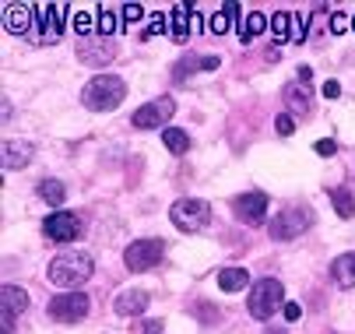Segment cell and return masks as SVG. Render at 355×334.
I'll return each instance as SVG.
<instances>
[{"label": "cell", "mask_w": 355, "mask_h": 334, "mask_svg": "<svg viewBox=\"0 0 355 334\" xmlns=\"http://www.w3.org/2000/svg\"><path fill=\"white\" fill-rule=\"evenodd\" d=\"M0 299H4V313L8 317H18L28 310V292L18 289V285H4V292H0Z\"/></svg>", "instance_id": "obj_21"}, {"label": "cell", "mask_w": 355, "mask_h": 334, "mask_svg": "<svg viewBox=\"0 0 355 334\" xmlns=\"http://www.w3.org/2000/svg\"><path fill=\"white\" fill-rule=\"evenodd\" d=\"M215 67H218V57H183L173 67V78L176 81H187V74H193V71H215Z\"/></svg>", "instance_id": "obj_19"}, {"label": "cell", "mask_w": 355, "mask_h": 334, "mask_svg": "<svg viewBox=\"0 0 355 334\" xmlns=\"http://www.w3.org/2000/svg\"><path fill=\"white\" fill-rule=\"evenodd\" d=\"M310 78H313L310 67H299L295 78H292V81L285 85V91H282V99H285V106H288L292 116H306L310 106H313V85H310Z\"/></svg>", "instance_id": "obj_8"}, {"label": "cell", "mask_w": 355, "mask_h": 334, "mask_svg": "<svg viewBox=\"0 0 355 334\" xmlns=\"http://www.w3.org/2000/svg\"><path fill=\"white\" fill-rule=\"evenodd\" d=\"M71 25H74V32H78L81 39H88V32H92V15H88L85 8H78L74 18H71Z\"/></svg>", "instance_id": "obj_29"}, {"label": "cell", "mask_w": 355, "mask_h": 334, "mask_svg": "<svg viewBox=\"0 0 355 334\" xmlns=\"http://www.w3.org/2000/svg\"><path fill=\"white\" fill-rule=\"evenodd\" d=\"M162 141H166V148H169L173 155H183V152L190 148V134L180 130V127H166V130H162Z\"/></svg>", "instance_id": "obj_26"}, {"label": "cell", "mask_w": 355, "mask_h": 334, "mask_svg": "<svg viewBox=\"0 0 355 334\" xmlns=\"http://www.w3.org/2000/svg\"><path fill=\"white\" fill-rule=\"evenodd\" d=\"M324 95H327V99H338V95H341V85H338V81H327V85H324Z\"/></svg>", "instance_id": "obj_38"}, {"label": "cell", "mask_w": 355, "mask_h": 334, "mask_svg": "<svg viewBox=\"0 0 355 334\" xmlns=\"http://www.w3.org/2000/svg\"><path fill=\"white\" fill-rule=\"evenodd\" d=\"M67 15V4H35V28L28 39L35 46H46V42H60V32H64V18Z\"/></svg>", "instance_id": "obj_6"}, {"label": "cell", "mask_w": 355, "mask_h": 334, "mask_svg": "<svg viewBox=\"0 0 355 334\" xmlns=\"http://www.w3.org/2000/svg\"><path fill=\"white\" fill-rule=\"evenodd\" d=\"M348 21H352V18H345V15H338V11H334V15H331V32H334V35H341V32L348 28Z\"/></svg>", "instance_id": "obj_33"}, {"label": "cell", "mask_w": 355, "mask_h": 334, "mask_svg": "<svg viewBox=\"0 0 355 334\" xmlns=\"http://www.w3.org/2000/svg\"><path fill=\"white\" fill-rule=\"evenodd\" d=\"M123 99H127V85H123V78H116V74H98V78H92V81L85 85V91H81V106L92 109V113H110V109H116Z\"/></svg>", "instance_id": "obj_2"}, {"label": "cell", "mask_w": 355, "mask_h": 334, "mask_svg": "<svg viewBox=\"0 0 355 334\" xmlns=\"http://www.w3.org/2000/svg\"><path fill=\"white\" fill-rule=\"evenodd\" d=\"M268 194H261V190H253V194H239L236 201H232V211H236V218L239 222H246V225H264V218H268Z\"/></svg>", "instance_id": "obj_13"}, {"label": "cell", "mask_w": 355, "mask_h": 334, "mask_svg": "<svg viewBox=\"0 0 355 334\" xmlns=\"http://www.w3.org/2000/svg\"><path fill=\"white\" fill-rule=\"evenodd\" d=\"M148 303H151V296H148L144 289H123V292L116 296L113 310H116L120 317H141V313L148 310Z\"/></svg>", "instance_id": "obj_15"}, {"label": "cell", "mask_w": 355, "mask_h": 334, "mask_svg": "<svg viewBox=\"0 0 355 334\" xmlns=\"http://www.w3.org/2000/svg\"><path fill=\"white\" fill-rule=\"evenodd\" d=\"M39 197H42L46 204L60 208V204L67 201V190H64V183H60V179H42V183H39Z\"/></svg>", "instance_id": "obj_25"}, {"label": "cell", "mask_w": 355, "mask_h": 334, "mask_svg": "<svg viewBox=\"0 0 355 334\" xmlns=\"http://www.w3.org/2000/svg\"><path fill=\"white\" fill-rule=\"evenodd\" d=\"M190 15H193V8H187V4H173V15H169V35H173L176 42H187V39H190Z\"/></svg>", "instance_id": "obj_18"}, {"label": "cell", "mask_w": 355, "mask_h": 334, "mask_svg": "<svg viewBox=\"0 0 355 334\" xmlns=\"http://www.w3.org/2000/svg\"><path fill=\"white\" fill-rule=\"evenodd\" d=\"M282 313H285V320H299V317H302V306H299V303H285Z\"/></svg>", "instance_id": "obj_35"}, {"label": "cell", "mask_w": 355, "mask_h": 334, "mask_svg": "<svg viewBox=\"0 0 355 334\" xmlns=\"http://www.w3.org/2000/svg\"><path fill=\"white\" fill-rule=\"evenodd\" d=\"M88 310H92V299L85 292H60L46 303L49 320H57V324H78L88 317Z\"/></svg>", "instance_id": "obj_7"}, {"label": "cell", "mask_w": 355, "mask_h": 334, "mask_svg": "<svg viewBox=\"0 0 355 334\" xmlns=\"http://www.w3.org/2000/svg\"><path fill=\"white\" fill-rule=\"evenodd\" d=\"M331 278H334L338 289H355V250L334 257V264H331Z\"/></svg>", "instance_id": "obj_16"}, {"label": "cell", "mask_w": 355, "mask_h": 334, "mask_svg": "<svg viewBox=\"0 0 355 334\" xmlns=\"http://www.w3.org/2000/svg\"><path fill=\"white\" fill-rule=\"evenodd\" d=\"M32 155H35V148L28 141H8L4 145V166L8 169H25L32 162Z\"/></svg>", "instance_id": "obj_17"}, {"label": "cell", "mask_w": 355, "mask_h": 334, "mask_svg": "<svg viewBox=\"0 0 355 334\" xmlns=\"http://www.w3.org/2000/svg\"><path fill=\"white\" fill-rule=\"evenodd\" d=\"M116 57V46H113V39H81L78 42V60L85 64V67H106L110 60Z\"/></svg>", "instance_id": "obj_14"}, {"label": "cell", "mask_w": 355, "mask_h": 334, "mask_svg": "<svg viewBox=\"0 0 355 334\" xmlns=\"http://www.w3.org/2000/svg\"><path fill=\"white\" fill-rule=\"evenodd\" d=\"M292 15H285V11H278L275 18H271V32H275V42H285L288 39V32H292Z\"/></svg>", "instance_id": "obj_28"}, {"label": "cell", "mask_w": 355, "mask_h": 334, "mask_svg": "<svg viewBox=\"0 0 355 334\" xmlns=\"http://www.w3.org/2000/svg\"><path fill=\"white\" fill-rule=\"evenodd\" d=\"M268 25H271V21H268L261 11H250L246 18H239V39H243V42H250L253 35H261Z\"/></svg>", "instance_id": "obj_22"}, {"label": "cell", "mask_w": 355, "mask_h": 334, "mask_svg": "<svg viewBox=\"0 0 355 334\" xmlns=\"http://www.w3.org/2000/svg\"><path fill=\"white\" fill-rule=\"evenodd\" d=\"M141 331H144V334H162L166 327H162V320H144V324H141Z\"/></svg>", "instance_id": "obj_36"}, {"label": "cell", "mask_w": 355, "mask_h": 334, "mask_svg": "<svg viewBox=\"0 0 355 334\" xmlns=\"http://www.w3.org/2000/svg\"><path fill=\"white\" fill-rule=\"evenodd\" d=\"M95 25H98V32H103V39H113V35L120 32V15L103 4V8H98V21H95Z\"/></svg>", "instance_id": "obj_27"}, {"label": "cell", "mask_w": 355, "mask_h": 334, "mask_svg": "<svg viewBox=\"0 0 355 334\" xmlns=\"http://www.w3.org/2000/svg\"><path fill=\"white\" fill-rule=\"evenodd\" d=\"M352 28H355V18H352Z\"/></svg>", "instance_id": "obj_40"}, {"label": "cell", "mask_w": 355, "mask_h": 334, "mask_svg": "<svg viewBox=\"0 0 355 334\" xmlns=\"http://www.w3.org/2000/svg\"><path fill=\"white\" fill-rule=\"evenodd\" d=\"M42 232L53 243H74L78 236H81V218L74 211H53V215L42 222Z\"/></svg>", "instance_id": "obj_11"}, {"label": "cell", "mask_w": 355, "mask_h": 334, "mask_svg": "<svg viewBox=\"0 0 355 334\" xmlns=\"http://www.w3.org/2000/svg\"><path fill=\"white\" fill-rule=\"evenodd\" d=\"M92 271H95V264H92L88 254H81V250H67V254H60V257L49 261L46 278L53 281L57 289H64V292H78V285H85V281L92 278Z\"/></svg>", "instance_id": "obj_1"}, {"label": "cell", "mask_w": 355, "mask_h": 334, "mask_svg": "<svg viewBox=\"0 0 355 334\" xmlns=\"http://www.w3.org/2000/svg\"><path fill=\"white\" fill-rule=\"evenodd\" d=\"M169 218L180 232H205L211 225V204L200 197H180L169 208Z\"/></svg>", "instance_id": "obj_4"}, {"label": "cell", "mask_w": 355, "mask_h": 334, "mask_svg": "<svg viewBox=\"0 0 355 334\" xmlns=\"http://www.w3.org/2000/svg\"><path fill=\"white\" fill-rule=\"evenodd\" d=\"M232 18H239V4H236V0H225V4L211 15L208 32H211V35H225V32H229V25H232Z\"/></svg>", "instance_id": "obj_20"}, {"label": "cell", "mask_w": 355, "mask_h": 334, "mask_svg": "<svg viewBox=\"0 0 355 334\" xmlns=\"http://www.w3.org/2000/svg\"><path fill=\"white\" fill-rule=\"evenodd\" d=\"M310 225H313V211L295 204V208H285L282 215H275V222L268 225V232H271V240L288 243V240H299V236L306 232Z\"/></svg>", "instance_id": "obj_5"}, {"label": "cell", "mask_w": 355, "mask_h": 334, "mask_svg": "<svg viewBox=\"0 0 355 334\" xmlns=\"http://www.w3.org/2000/svg\"><path fill=\"white\" fill-rule=\"evenodd\" d=\"M334 152H338L334 141H317V155H334Z\"/></svg>", "instance_id": "obj_37"}, {"label": "cell", "mask_w": 355, "mask_h": 334, "mask_svg": "<svg viewBox=\"0 0 355 334\" xmlns=\"http://www.w3.org/2000/svg\"><path fill=\"white\" fill-rule=\"evenodd\" d=\"M285 289H282V281L278 278H261V281H253V289H250V299H246V310L253 320H268L275 317V310H285Z\"/></svg>", "instance_id": "obj_3"}, {"label": "cell", "mask_w": 355, "mask_h": 334, "mask_svg": "<svg viewBox=\"0 0 355 334\" xmlns=\"http://www.w3.org/2000/svg\"><path fill=\"white\" fill-rule=\"evenodd\" d=\"M331 204H334L338 218H355V194H352V190L334 186V190H331Z\"/></svg>", "instance_id": "obj_24"}, {"label": "cell", "mask_w": 355, "mask_h": 334, "mask_svg": "<svg viewBox=\"0 0 355 334\" xmlns=\"http://www.w3.org/2000/svg\"><path fill=\"white\" fill-rule=\"evenodd\" d=\"M292 39H295V42H302V39H306V18H295V28H292Z\"/></svg>", "instance_id": "obj_34"}, {"label": "cell", "mask_w": 355, "mask_h": 334, "mask_svg": "<svg viewBox=\"0 0 355 334\" xmlns=\"http://www.w3.org/2000/svg\"><path fill=\"white\" fill-rule=\"evenodd\" d=\"M275 127H278V134H282V137H288V134L295 130V120H292V113H282V116L275 120Z\"/></svg>", "instance_id": "obj_32"}, {"label": "cell", "mask_w": 355, "mask_h": 334, "mask_svg": "<svg viewBox=\"0 0 355 334\" xmlns=\"http://www.w3.org/2000/svg\"><path fill=\"white\" fill-rule=\"evenodd\" d=\"M173 113H176V103L169 99V95H162V99H151L148 106H141L134 113V127L137 130H155V127L162 130V123H169Z\"/></svg>", "instance_id": "obj_10"}, {"label": "cell", "mask_w": 355, "mask_h": 334, "mask_svg": "<svg viewBox=\"0 0 355 334\" xmlns=\"http://www.w3.org/2000/svg\"><path fill=\"white\" fill-rule=\"evenodd\" d=\"M0 18H4V28L11 35H32L35 28V4H18V0H8L0 8Z\"/></svg>", "instance_id": "obj_12"}, {"label": "cell", "mask_w": 355, "mask_h": 334, "mask_svg": "<svg viewBox=\"0 0 355 334\" xmlns=\"http://www.w3.org/2000/svg\"><path fill=\"white\" fill-rule=\"evenodd\" d=\"M151 25L144 28V39H151V35H159V32H169V18H162V15H155V18H148Z\"/></svg>", "instance_id": "obj_31"}, {"label": "cell", "mask_w": 355, "mask_h": 334, "mask_svg": "<svg viewBox=\"0 0 355 334\" xmlns=\"http://www.w3.org/2000/svg\"><path fill=\"white\" fill-rule=\"evenodd\" d=\"M246 281H250L246 267H222V271H218V285H222L225 292H239V289H246Z\"/></svg>", "instance_id": "obj_23"}, {"label": "cell", "mask_w": 355, "mask_h": 334, "mask_svg": "<svg viewBox=\"0 0 355 334\" xmlns=\"http://www.w3.org/2000/svg\"><path fill=\"white\" fill-rule=\"evenodd\" d=\"M120 18H123V25H134V21L144 18V8H141V4H123V8H120Z\"/></svg>", "instance_id": "obj_30"}, {"label": "cell", "mask_w": 355, "mask_h": 334, "mask_svg": "<svg viewBox=\"0 0 355 334\" xmlns=\"http://www.w3.org/2000/svg\"><path fill=\"white\" fill-rule=\"evenodd\" d=\"M264 334H285V331H264Z\"/></svg>", "instance_id": "obj_39"}, {"label": "cell", "mask_w": 355, "mask_h": 334, "mask_svg": "<svg viewBox=\"0 0 355 334\" xmlns=\"http://www.w3.org/2000/svg\"><path fill=\"white\" fill-rule=\"evenodd\" d=\"M162 257H166V243L162 240H134L123 250V264L130 271H151L155 264H162Z\"/></svg>", "instance_id": "obj_9"}]
</instances>
